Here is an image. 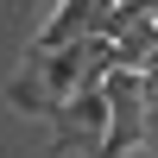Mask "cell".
Here are the masks:
<instances>
[{
	"label": "cell",
	"instance_id": "cell-4",
	"mask_svg": "<svg viewBox=\"0 0 158 158\" xmlns=\"http://www.w3.org/2000/svg\"><path fill=\"white\" fill-rule=\"evenodd\" d=\"M152 51H158V19L152 25H133L127 38H114V70H139Z\"/></svg>",
	"mask_w": 158,
	"mask_h": 158
},
{
	"label": "cell",
	"instance_id": "cell-2",
	"mask_svg": "<svg viewBox=\"0 0 158 158\" xmlns=\"http://www.w3.org/2000/svg\"><path fill=\"white\" fill-rule=\"evenodd\" d=\"M101 101H108V139H101L95 158H127V152H139V146H146V95H139V70H108Z\"/></svg>",
	"mask_w": 158,
	"mask_h": 158
},
{
	"label": "cell",
	"instance_id": "cell-3",
	"mask_svg": "<svg viewBox=\"0 0 158 158\" xmlns=\"http://www.w3.org/2000/svg\"><path fill=\"white\" fill-rule=\"evenodd\" d=\"M44 120H51V146H57V152L95 158L101 139H108V101H101V82H95V89H76V95L63 101V108H51Z\"/></svg>",
	"mask_w": 158,
	"mask_h": 158
},
{
	"label": "cell",
	"instance_id": "cell-5",
	"mask_svg": "<svg viewBox=\"0 0 158 158\" xmlns=\"http://www.w3.org/2000/svg\"><path fill=\"white\" fill-rule=\"evenodd\" d=\"M139 95H146V139L158 146V51L139 63Z\"/></svg>",
	"mask_w": 158,
	"mask_h": 158
},
{
	"label": "cell",
	"instance_id": "cell-1",
	"mask_svg": "<svg viewBox=\"0 0 158 158\" xmlns=\"http://www.w3.org/2000/svg\"><path fill=\"white\" fill-rule=\"evenodd\" d=\"M108 70H114V44L108 38H76V44H63V51H32L25 70L6 82V101L19 114H51V108H63L76 89L108 82Z\"/></svg>",
	"mask_w": 158,
	"mask_h": 158
}]
</instances>
